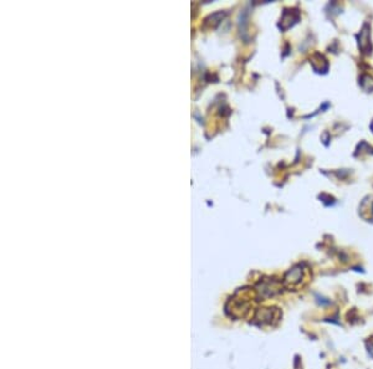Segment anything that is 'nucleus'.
I'll return each mask as SVG.
<instances>
[{"label":"nucleus","mask_w":373,"mask_h":369,"mask_svg":"<svg viewBox=\"0 0 373 369\" xmlns=\"http://www.w3.org/2000/svg\"><path fill=\"white\" fill-rule=\"evenodd\" d=\"M359 49H361L365 54H370L372 50V45L370 41V30H368V25L363 26L361 34H359Z\"/></svg>","instance_id":"f257e3e1"},{"label":"nucleus","mask_w":373,"mask_h":369,"mask_svg":"<svg viewBox=\"0 0 373 369\" xmlns=\"http://www.w3.org/2000/svg\"><path fill=\"white\" fill-rule=\"evenodd\" d=\"M371 130H372V132H373V122L371 123Z\"/></svg>","instance_id":"f03ea898"}]
</instances>
